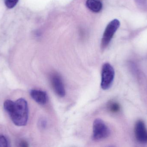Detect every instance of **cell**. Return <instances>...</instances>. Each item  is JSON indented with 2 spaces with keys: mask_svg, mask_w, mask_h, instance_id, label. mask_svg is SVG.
Returning <instances> with one entry per match:
<instances>
[{
  "mask_svg": "<svg viewBox=\"0 0 147 147\" xmlns=\"http://www.w3.org/2000/svg\"><path fill=\"white\" fill-rule=\"evenodd\" d=\"M3 107L15 125L18 127L26 125L28 118V108L27 102L25 99L19 98L15 102L6 100L3 104Z\"/></svg>",
  "mask_w": 147,
  "mask_h": 147,
  "instance_id": "cell-1",
  "label": "cell"
},
{
  "mask_svg": "<svg viewBox=\"0 0 147 147\" xmlns=\"http://www.w3.org/2000/svg\"><path fill=\"white\" fill-rule=\"evenodd\" d=\"M115 76L113 66L108 63L104 64L101 71V87L102 89L108 90L111 87Z\"/></svg>",
  "mask_w": 147,
  "mask_h": 147,
  "instance_id": "cell-2",
  "label": "cell"
},
{
  "mask_svg": "<svg viewBox=\"0 0 147 147\" xmlns=\"http://www.w3.org/2000/svg\"><path fill=\"white\" fill-rule=\"evenodd\" d=\"M110 131L104 122L100 119H96L93 123L92 139L94 141H101L108 138Z\"/></svg>",
  "mask_w": 147,
  "mask_h": 147,
  "instance_id": "cell-3",
  "label": "cell"
},
{
  "mask_svg": "<svg viewBox=\"0 0 147 147\" xmlns=\"http://www.w3.org/2000/svg\"><path fill=\"white\" fill-rule=\"evenodd\" d=\"M120 26V21L117 19L113 20L108 24L103 35L101 41L102 49H105L107 47Z\"/></svg>",
  "mask_w": 147,
  "mask_h": 147,
  "instance_id": "cell-4",
  "label": "cell"
},
{
  "mask_svg": "<svg viewBox=\"0 0 147 147\" xmlns=\"http://www.w3.org/2000/svg\"><path fill=\"white\" fill-rule=\"evenodd\" d=\"M50 79L52 86L56 94L60 97L64 96L65 95V88L62 78L59 74L52 73Z\"/></svg>",
  "mask_w": 147,
  "mask_h": 147,
  "instance_id": "cell-5",
  "label": "cell"
},
{
  "mask_svg": "<svg viewBox=\"0 0 147 147\" xmlns=\"http://www.w3.org/2000/svg\"><path fill=\"white\" fill-rule=\"evenodd\" d=\"M135 133L136 140L140 143H147V130L145 123L142 121L136 122L135 127Z\"/></svg>",
  "mask_w": 147,
  "mask_h": 147,
  "instance_id": "cell-6",
  "label": "cell"
},
{
  "mask_svg": "<svg viewBox=\"0 0 147 147\" xmlns=\"http://www.w3.org/2000/svg\"><path fill=\"white\" fill-rule=\"evenodd\" d=\"M30 96L34 101L41 105L45 104L48 101V96L45 91L40 90L32 89Z\"/></svg>",
  "mask_w": 147,
  "mask_h": 147,
  "instance_id": "cell-7",
  "label": "cell"
},
{
  "mask_svg": "<svg viewBox=\"0 0 147 147\" xmlns=\"http://www.w3.org/2000/svg\"><path fill=\"white\" fill-rule=\"evenodd\" d=\"M86 5L92 12L98 13L102 10V4L99 0H87Z\"/></svg>",
  "mask_w": 147,
  "mask_h": 147,
  "instance_id": "cell-8",
  "label": "cell"
},
{
  "mask_svg": "<svg viewBox=\"0 0 147 147\" xmlns=\"http://www.w3.org/2000/svg\"><path fill=\"white\" fill-rule=\"evenodd\" d=\"M108 108L112 113H116L120 111L121 106L117 102L111 101L108 103Z\"/></svg>",
  "mask_w": 147,
  "mask_h": 147,
  "instance_id": "cell-9",
  "label": "cell"
},
{
  "mask_svg": "<svg viewBox=\"0 0 147 147\" xmlns=\"http://www.w3.org/2000/svg\"><path fill=\"white\" fill-rule=\"evenodd\" d=\"M19 0H4L5 5L9 9L14 7L18 3Z\"/></svg>",
  "mask_w": 147,
  "mask_h": 147,
  "instance_id": "cell-10",
  "label": "cell"
},
{
  "mask_svg": "<svg viewBox=\"0 0 147 147\" xmlns=\"http://www.w3.org/2000/svg\"><path fill=\"white\" fill-rule=\"evenodd\" d=\"M8 141L5 136L0 135V147H7L8 146Z\"/></svg>",
  "mask_w": 147,
  "mask_h": 147,
  "instance_id": "cell-11",
  "label": "cell"
},
{
  "mask_svg": "<svg viewBox=\"0 0 147 147\" xmlns=\"http://www.w3.org/2000/svg\"><path fill=\"white\" fill-rule=\"evenodd\" d=\"M136 4L142 7H147V0H134Z\"/></svg>",
  "mask_w": 147,
  "mask_h": 147,
  "instance_id": "cell-12",
  "label": "cell"
},
{
  "mask_svg": "<svg viewBox=\"0 0 147 147\" xmlns=\"http://www.w3.org/2000/svg\"><path fill=\"white\" fill-rule=\"evenodd\" d=\"M20 146L22 147H27L28 146V145L26 142L25 141H22L20 143Z\"/></svg>",
  "mask_w": 147,
  "mask_h": 147,
  "instance_id": "cell-13",
  "label": "cell"
}]
</instances>
